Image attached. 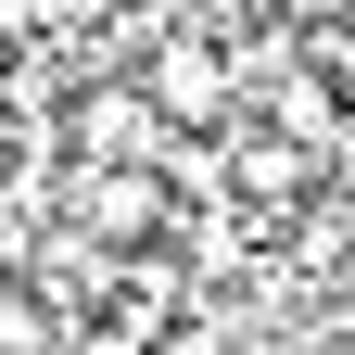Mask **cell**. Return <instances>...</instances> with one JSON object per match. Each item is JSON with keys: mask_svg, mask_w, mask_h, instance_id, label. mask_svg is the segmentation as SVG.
<instances>
[{"mask_svg": "<svg viewBox=\"0 0 355 355\" xmlns=\"http://www.w3.org/2000/svg\"><path fill=\"white\" fill-rule=\"evenodd\" d=\"M140 89H153V114H165V127H203V140L241 114V64L216 51L203 26H165L153 51H140Z\"/></svg>", "mask_w": 355, "mask_h": 355, "instance_id": "6da1fadb", "label": "cell"}, {"mask_svg": "<svg viewBox=\"0 0 355 355\" xmlns=\"http://www.w3.org/2000/svg\"><path fill=\"white\" fill-rule=\"evenodd\" d=\"M165 140H178V127L153 114L140 76H127V89H76V102H64V153H89V165H165Z\"/></svg>", "mask_w": 355, "mask_h": 355, "instance_id": "7a4b0ae2", "label": "cell"}, {"mask_svg": "<svg viewBox=\"0 0 355 355\" xmlns=\"http://www.w3.org/2000/svg\"><path fill=\"white\" fill-rule=\"evenodd\" d=\"M76 229L89 241H153L165 229V165H89L76 153Z\"/></svg>", "mask_w": 355, "mask_h": 355, "instance_id": "3957f363", "label": "cell"}, {"mask_svg": "<svg viewBox=\"0 0 355 355\" xmlns=\"http://www.w3.org/2000/svg\"><path fill=\"white\" fill-rule=\"evenodd\" d=\"M318 165H330L318 140H292V127H254V140L229 153V191H241V203H304V191H318Z\"/></svg>", "mask_w": 355, "mask_h": 355, "instance_id": "277c9868", "label": "cell"}, {"mask_svg": "<svg viewBox=\"0 0 355 355\" xmlns=\"http://www.w3.org/2000/svg\"><path fill=\"white\" fill-rule=\"evenodd\" d=\"M114 0H38V38H102Z\"/></svg>", "mask_w": 355, "mask_h": 355, "instance_id": "5b68a950", "label": "cell"}, {"mask_svg": "<svg viewBox=\"0 0 355 355\" xmlns=\"http://www.w3.org/2000/svg\"><path fill=\"white\" fill-rule=\"evenodd\" d=\"M51 330H64V318H38L26 292H0V343H51Z\"/></svg>", "mask_w": 355, "mask_h": 355, "instance_id": "8992f818", "label": "cell"}]
</instances>
